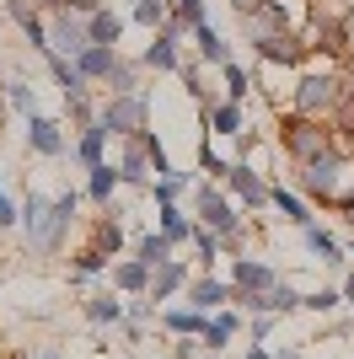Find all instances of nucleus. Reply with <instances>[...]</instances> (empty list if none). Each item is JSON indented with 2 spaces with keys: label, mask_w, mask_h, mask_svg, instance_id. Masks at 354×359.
Wrapping results in <instances>:
<instances>
[{
  "label": "nucleus",
  "mask_w": 354,
  "mask_h": 359,
  "mask_svg": "<svg viewBox=\"0 0 354 359\" xmlns=\"http://www.w3.org/2000/svg\"><path fill=\"white\" fill-rule=\"evenodd\" d=\"M86 32H91V43H107V48H118V38H124V16L118 11H91L86 16Z\"/></svg>",
  "instance_id": "nucleus-23"
},
{
  "label": "nucleus",
  "mask_w": 354,
  "mask_h": 359,
  "mask_svg": "<svg viewBox=\"0 0 354 359\" xmlns=\"http://www.w3.org/2000/svg\"><path fill=\"white\" fill-rule=\"evenodd\" d=\"M301 188H306L311 198H322V204H339L343 215L354 210V161H343V156H317V161L301 166Z\"/></svg>",
  "instance_id": "nucleus-1"
},
{
  "label": "nucleus",
  "mask_w": 354,
  "mask_h": 359,
  "mask_svg": "<svg viewBox=\"0 0 354 359\" xmlns=\"http://www.w3.org/2000/svg\"><path fill=\"white\" fill-rule=\"evenodd\" d=\"M343 97H349V86H343L333 70H317V75H301V81H295V113H301V118H333Z\"/></svg>",
  "instance_id": "nucleus-3"
},
{
  "label": "nucleus",
  "mask_w": 354,
  "mask_h": 359,
  "mask_svg": "<svg viewBox=\"0 0 354 359\" xmlns=\"http://www.w3.org/2000/svg\"><path fill=\"white\" fill-rule=\"evenodd\" d=\"M193 43H199V54H204V60L231 65V54H225V38H221L215 27H209V22H199V27H193Z\"/></svg>",
  "instance_id": "nucleus-26"
},
{
  "label": "nucleus",
  "mask_w": 354,
  "mask_h": 359,
  "mask_svg": "<svg viewBox=\"0 0 354 359\" xmlns=\"http://www.w3.org/2000/svg\"><path fill=\"white\" fill-rule=\"evenodd\" d=\"M70 11H81V16H91V11H103V0H65Z\"/></svg>",
  "instance_id": "nucleus-41"
},
{
  "label": "nucleus",
  "mask_w": 354,
  "mask_h": 359,
  "mask_svg": "<svg viewBox=\"0 0 354 359\" xmlns=\"http://www.w3.org/2000/svg\"><path fill=\"white\" fill-rule=\"evenodd\" d=\"M134 22H140V27H166V0H134Z\"/></svg>",
  "instance_id": "nucleus-35"
},
{
  "label": "nucleus",
  "mask_w": 354,
  "mask_h": 359,
  "mask_svg": "<svg viewBox=\"0 0 354 359\" xmlns=\"http://www.w3.org/2000/svg\"><path fill=\"white\" fill-rule=\"evenodd\" d=\"M209 129L215 135H242V102H215L209 107Z\"/></svg>",
  "instance_id": "nucleus-27"
},
{
  "label": "nucleus",
  "mask_w": 354,
  "mask_h": 359,
  "mask_svg": "<svg viewBox=\"0 0 354 359\" xmlns=\"http://www.w3.org/2000/svg\"><path fill=\"white\" fill-rule=\"evenodd\" d=\"M118 241H124V225H118V220H103L97 231H91V247H97V252H107V257L118 252Z\"/></svg>",
  "instance_id": "nucleus-36"
},
{
  "label": "nucleus",
  "mask_w": 354,
  "mask_h": 359,
  "mask_svg": "<svg viewBox=\"0 0 354 359\" xmlns=\"http://www.w3.org/2000/svg\"><path fill=\"white\" fill-rule=\"evenodd\" d=\"M236 327H242V316H236L231 306H225V311H215V316H209V327H204V338H199V344H204V354H225V348H231V338H236Z\"/></svg>",
  "instance_id": "nucleus-16"
},
{
  "label": "nucleus",
  "mask_w": 354,
  "mask_h": 359,
  "mask_svg": "<svg viewBox=\"0 0 354 359\" xmlns=\"http://www.w3.org/2000/svg\"><path fill=\"white\" fill-rule=\"evenodd\" d=\"M156 225H162V236L177 247V241H193V225H199V220H188L177 204H156Z\"/></svg>",
  "instance_id": "nucleus-22"
},
{
  "label": "nucleus",
  "mask_w": 354,
  "mask_h": 359,
  "mask_svg": "<svg viewBox=\"0 0 354 359\" xmlns=\"http://www.w3.org/2000/svg\"><path fill=\"white\" fill-rule=\"evenodd\" d=\"M231 285H236V295H263V290L280 285V273L268 269L263 257H236L231 263Z\"/></svg>",
  "instance_id": "nucleus-10"
},
{
  "label": "nucleus",
  "mask_w": 354,
  "mask_h": 359,
  "mask_svg": "<svg viewBox=\"0 0 354 359\" xmlns=\"http://www.w3.org/2000/svg\"><path fill=\"white\" fill-rule=\"evenodd\" d=\"M118 182H124V172H118L113 161L86 166V198H91V204H103V210H107V204H113V188H118Z\"/></svg>",
  "instance_id": "nucleus-17"
},
{
  "label": "nucleus",
  "mask_w": 354,
  "mask_h": 359,
  "mask_svg": "<svg viewBox=\"0 0 354 359\" xmlns=\"http://www.w3.org/2000/svg\"><path fill=\"white\" fill-rule=\"evenodd\" d=\"M349 225H354V210H349Z\"/></svg>",
  "instance_id": "nucleus-50"
},
{
  "label": "nucleus",
  "mask_w": 354,
  "mask_h": 359,
  "mask_svg": "<svg viewBox=\"0 0 354 359\" xmlns=\"http://www.w3.org/2000/svg\"><path fill=\"white\" fill-rule=\"evenodd\" d=\"M349 263H354V247H349Z\"/></svg>",
  "instance_id": "nucleus-48"
},
{
  "label": "nucleus",
  "mask_w": 354,
  "mask_h": 359,
  "mask_svg": "<svg viewBox=\"0 0 354 359\" xmlns=\"http://www.w3.org/2000/svg\"><path fill=\"white\" fill-rule=\"evenodd\" d=\"M162 322H166V332H172V338H204L209 311H199V306H166Z\"/></svg>",
  "instance_id": "nucleus-15"
},
{
  "label": "nucleus",
  "mask_w": 354,
  "mask_h": 359,
  "mask_svg": "<svg viewBox=\"0 0 354 359\" xmlns=\"http://www.w3.org/2000/svg\"><path fill=\"white\" fill-rule=\"evenodd\" d=\"M118 60H124V54H118V48H107V43H91L86 54H81V75H86V81H107V75L118 70Z\"/></svg>",
  "instance_id": "nucleus-20"
},
{
  "label": "nucleus",
  "mask_w": 354,
  "mask_h": 359,
  "mask_svg": "<svg viewBox=\"0 0 354 359\" xmlns=\"http://www.w3.org/2000/svg\"><path fill=\"white\" fill-rule=\"evenodd\" d=\"M103 150H107V123L91 118L86 129H81V140H75V161H81V166H97V161H107Z\"/></svg>",
  "instance_id": "nucleus-19"
},
{
  "label": "nucleus",
  "mask_w": 354,
  "mask_h": 359,
  "mask_svg": "<svg viewBox=\"0 0 354 359\" xmlns=\"http://www.w3.org/2000/svg\"><path fill=\"white\" fill-rule=\"evenodd\" d=\"M11 225H22V210L11 204V194L0 188V231H11Z\"/></svg>",
  "instance_id": "nucleus-40"
},
{
  "label": "nucleus",
  "mask_w": 354,
  "mask_h": 359,
  "mask_svg": "<svg viewBox=\"0 0 354 359\" xmlns=\"http://www.w3.org/2000/svg\"><path fill=\"white\" fill-rule=\"evenodd\" d=\"M11 102H16V107H27V118H38V97H32L27 81H11Z\"/></svg>",
  "instance_id": "nucleus-38"
},
{
  "label": "nucleus",
  "mask_w": 354,
  "mask_h": 359,
  "mask_svg": "<svg viewBox=\"0 0 354 359\" xmlns=\"http://www.w3.org/2000/svg\"><path fill=\"white\" fill-rule=\"evenodd\" d=\"M193 215H199V225H204V231H215L225 247H242V241H247L242 215L231 210V198H225L215 182H193Z\"/></svg>",
  "instance_id": "nucleus-2"
},
{
  "label": "nucleus",
  "mask_w": 354,
  "mask_h": 359,
  "mask_svg": "<svg viewBox=\"0 0 354 359\" xmlns=\"http://www.w3.org/2000/svg\"><path fill=\"white\" fill-rule=\"evenodd\" d=\"M225 241L215 236V231H204V225H193V257H199V269H215V257H221Z\"/></svg>",
  "instance_id": "nucleus-29"
},
{
  "label": "nucleus",
  "mask_w": 354,
  "mask_h": 359,
  "mask_svg": "<svg viewBox=\"0 0 354 359\" xmlns=\"http://www.w3.org/2000/svg\"><path fill=\"white\" fill-rule=\"evenodd\" d=\"M343 306H354V273L343 279Z\"/></svg>",
  "instance_id": "nucleus-44"
},
{
  "label": "nucleus",
  "mask_w": 354,
  "mask_h": 359,
  "mask_svg": "<svg viewBox=\"0 0 354 359\" xmlns=\"http://www.w3.org/2000/svg\"><path fill=\"white\" fill-rule=\"evenodd\" d=\"M268 204H274V210H280V215H284V220H290V225H301V231H306V225H311L306 204H301V198H295V194H284V188H274V198H268Z\"/></svg>",
  "instance_id": "nucleus-32"
},
{
  "label": "nucleus",
  "mask_w": 354,
  "mask_h": 359,
  "mask_svg": "<svg viewBox=\"0 0 354 359\" xmlns=\"http://www.w3.org/2000/svg\"><path fill=\"white\" fill-rule=\"evenodd\" d=\"M177 6H188V0H177Z\"/></svg>",
  "instance_id": "nucleus-51"
},
{
  "label": "nucleus",
  "mask_w": 354,
  "mask_h": 359,
  "mask_svg": "<svg viewBox=\"0 0 354 359\" xmlns=\"http://www.w3.org/2000/svg\"><path fill=\"white\" fill-rule=\"evenodd\" d=\"M204 359H221V354H204Z\"/></svg>",
  "instance_id": "nucleus-49"
},
{
  "label": "nucleus",
  "mask_w": 354,
  "mask_h": 359,
  "mask_svg": "<svg viewBox=\"0 0 354 359\" xmlns=\"http://www.w3.org/2000/svg\"><path fill=\"white\" fill-rule=\"evenodd\" d=\"M177 43H183V38L162 32V38L145 48V65H150V70H183V54H177Z\"/></svg>",
  "instance_id": "nucleus-24"
},
{
  "label": "nucleus",
  "mask_w": 354,
  "mask_h": 359,
  "mask_svg": "<svg viewBox=\"0 0 354 359\" xmlns=\"http://www.w3.org/2000/svg\"><path fill=\"white\" fill-rule=\"evenodd\" d=\"M225 188H231L247 210H263L268 198H274V188H268L263 177H258V166L252 161H231V172H225Z\"/></svg>",
  "instance_id": "nucleus-8"
},
{
  "label": "nucleus",
  "mask_w": 354,
  "mask_h": 359,
  "mask_svg": "<svg viewBox=\"0 0 354 359\" xmlns=\"http://www.w3.org/2000/svg\"><path fill=\"white\" fill-rule=\"evenodd\" d=\"M32 6H48V11H59V6H65V0H32Z\"/></svg>",
  "instance_id": "nucleus-46"
},
{
  "label": "nucleus",
  "mask_w": 354,
  "mask_h": 359,
  "mask_svg": "<svg viewBox=\"0 0 354 359\" xmlns=\"http://www.w3.org/2000/svg\"><path fill=\"white\" fill-rule=\"evenodd\" d=\"M113 290H118V295H145V290H150V263L124 257V263L113 269Z\"/></svg>",
  "instance_id": "nucleus-18"
},
{
  "label": "nucleus",
  "mask_w": 354,
  "mask_h": 359,
  "mask_svg": "<svg viewBox=\"0 0 354 359\" xmlns=\"http://www.w3.org/2000/svg\"><path fill=\"white\" fill-rule=\"evenodd\" d=\"M306 247H311V257H317L327 273H343V263H349V247H343L339 236H327L322 225H306Z\"/></svg>",
  "instance_id": "nucleus-14"
},
{
  "label": "nucleus",
  "mask_w": 354,
  "mask_h": 359,
  "mask_svg": "<svg viewBox=\"0 0 354 359\" xmlns=\"http://www.w3.org/2000/svg\"><path fill=\"white\" fill-rule=\"evenodd\" d=\"M97 118L107 123V135H113V140L145 135V123H150V97H145V91H124V97H107Z\"/></svg>",
  "instance_id": "nucleus-4"
},
{
  "label": "nucleus",
  "mask_w": 354,
  "mask_h": 359,
  "mask_svg": "<svg viewBox=\"0 0 354 359\" xmlns=\"http://www.w3.org/2000/svg\"><path fill=\"white\" fill-rule=\"evenodd\" d=\"M280 145H284V156L290 161H317V156H327L333 150V135L322 129V118H290L284 123V135H280Z\"/></svg>",
  "instance_id": "nucleus-6"
},
{
  "label": "nucleus",
  "mask_w": 354,
  "mask_h": 359,
  "mask_svg": "<svg viewBox=\"0 0 354 359\" xmlns=\"http://www.w3.org/2000/svg\"><path fill=\"white\" fill-rule=\"evenodd\" d=\"M247 91H252V75L231 60L225 65V102H247Z\"/></svg>",
  "instance_id": "nucleus-33"
},
{
  "label": "nucleus",
  "mask_w": 354,
  "mask_h": 359,
  "mask_svg": "<svg viewBox=\"0 0 354 359\" xmlns=\"http://www.w3.org/2000/svg\"><path fill=\"white\" fill-rule=\"evenodd\" d=\"M274 338V311H258L252 316V344H268Z\"/></svg>",
  "instance_id": "nucleus-39"
},
{
  "label": "nucleus",
  "mask_w": 354,
  "mask_h": 359,
  "mask_svg": "<svg viewBox=\"0 0 354 359\" xmlns=\"http://www.w3.org/2000/svg\"><path fill=\"white\" fill-rule=\"evenodd\" d=\"M231 300H236V285H231V279H215L209 269L188 279V306H199V311L215 316V311H225Z\"/></svg>",
  "instance_id": "nucleus-7"
},
{
  "label": "nucleus",
  "mask_w": 354,
  "mask_h": 359,
  "mask_svg": "<svg viewBox=\"0 0 354 359\" xmlns=\"http://www.w3.org/2000/svg\"><path fill=\"white\" fill-rule=\"evenodd\" d=\"M48 225H54V204H48L44 194H27V204H22V231H27V241L38 252H48Z\"/></svg>",
  "instance_id": "nucleus-13"
},
{
  "label": "nucleus",
  "mask_w": 354,
  "mask_h": 359,
  "mask_svg": "<svg viewBox=\"0 0 354 359\" xmlns=\"http://www.w3.org/2000/svg\"><path fill=\"white\" fill-rule=\"evenodd\" d=\"M339 306H343V290H333V285H322V290L306 295V311H317V316H333Z\"/></svg>",
  "instance_id": "nucleus-34"
},
{
  "label": "nucleus",
  "mask_w": 354,
  "mask_h": 359,
  "mask_svg": "<svg viewBox=\"0 0 354 359\" xmlns=\"http://www.w3.org/2000/svg\"><path fill=\"white\" fill-rule=\"evenodd\" d=\"M118 172H124V182H129V188H145V182H156V177H150L156 166H150V145H145V135H129V140H124Z\"/></svg>",
  "instance_id": "nucleus-11"
},
{
  "label": "nucleus",
  "mask_w": 354,
  "mask_h": 359,
  "mask_svg": "<svg viewBox=\"0 0 354 359\" xmlns=\"http://www.w3.org/2000/svg\"><path fill=\"white\" fill-rule=\"evenodd\" d=\"M242 359H274V354H268L263 344H247V348H242Z\"/></svg>",
  "instance_id": "nucleus-42"
},
{
  "label": "nucleus",
  "mask_w": 354,
  "mask_h": 359,
  "mask_svg": "<svg viewBox=\"0 0 354 359\" xmlns=\"http://www.w3.org/2000/svg\"><path fill=\"white\" fill-rule=\"evenodd\" d=\"M27 145L38 150V156H65V135H59V123L44 118V113L27 123Z\"/></svg>",
  "instance_id": "nucleus-21"
},
{
  "label": "nucleus",
  "mask_w": 354,
  "mask_h": 359,
  "mask_svg": "<svg viewBox=\"0 0 354 359\" xmlns=\"http://www.w3.org/2000/svg\"><path fill=\"white\" fill-rule=\"evenodd\" d=\"M134 257H140V263H150V269H162L166 257H172V241H166L162 231H150V236H140V252H134Z\"/></svg>",
  "instance_id": "nucleus-30"
},
{
  "label": "nucleus",
  "mask_w": 354,
  "mask_h": 359,
  "mask_svg": "<svg viewBox=\"0 0 354 359\" xmlns=\"http://www.w3.org/2000/svg\"><path fill=\"white\" fill-rule=\"evenodd\" d=\"M103 269H107V252H97V247H81V252H75L70 279H75V285H86V279H97Z\"/></svg>",
  "instance_id": "nucleus-28"
},
{
  "label": "nucleus",
  "mask_w": 354,
  "mask_h": 359,
  "mask_svg": "<svg viewBox=\"0 0 354 359\" xmlns=\"http://www.w3.org/2000/svg\"><path fill=\"white\" fill-rule=\"evenodd\" d=\"M231 6H236V16H252L258 6H263V0H231Z\"/></svg>",
  "instance_id": "nucleus-43"
},
{
  "label": "nucleus",
  "mask_w": 354,
  "mask_h": 359,
  "mask_svg": "<svg viewBox=\"0 0 354 359\" xmlns=\"http://www.w3.org/2000/svg\"><path fill=\"white\" fill-rule=\"evenodd\" d=\"M86 48H91L86 16L70 11V6H59V11L48 16V54H59V60H81Z\"/></svg>",
  "instance_id": "nucleus-5"
},
{
  "label": "nucleus",
  "mask_w": 354,
  "mask_h": 359,
  "mask_svg": "<svg viewBox=\"0 0 354 359\" xmlns=\"http://www.w3.org/2000/svg\"><path fill=\"white\" fill-rule=\"evenodd\" d=\"M188 172H166V177H156L150 182V198H156V204H177V194H183V188H188Z\"/></svg>",
  "instance_id": "nucleus-31"
},
{
  "label": "nucleus",
  "mask_w": 354,
  "mask_h": 359,
  "mask_svg": "<svg viewBox=\"0 0 354 359\" xmlns=\"http://www.w3.org/2000/svg\"><path fill=\"white\" fill-rule=\"evenodd\" d=\"M107 91H113V97H124V91H140V86H134V65H129V60H118V70L107 75Z\"/></svg>",
  "instance_id": "nucleus-37"
},
{
  "label": "nucleus",
  "mask_w": 354,
  "mask_h": 359,
  "mask_svg": "<svg viewBox=\"0 0 354 359\" xmlns=\"http://www.w3.org/2000/svg\"><path fill=\"white\" fill-rule=\"evenodd\" d=\"M86 316L97 322V327H118V322L129 316V306H124L118 295H91V300H86Z\"/></svg>",
  "instance_id": "nucleus-25"
},
{
  "label": "nucleus",
  "mask_w": 354,
  "mask_h": 359,
  "mask_svg": "<svg viewBox=\"0 0 354 359\" xmlns=\"http://www.w3.org/2000/svg\"><path fill=\"white\" fill-rule=\"evenodd\" d=\"M38 359H59V354H54V348H48V354H38Z\"/></svg>",
  "instance_id": "nucleus-47"
},
{
  "label": "nucleus",
  "mask_w": 354,
  "mask_h": 359,
  "mask_svg": "<svg viewBox=\"0 0 354 359\" xmlns=\"http://www.w3.org/2000/svg\"><path fill=\"white\" fill-rule=\"evenodd\" d=\"M252 48H258V60H268V65H301V60H306L301 32H258Z\"/></svg>",
  "instance_id": "nucleus-9"
},
{
  "label": "nucleus",
  "mask_w": 354,
  "mask_h": 359,
  "mask_svg": "<svg viewBox=\"0 0 354 359\" xmlns=\"http://www.w3.org/2000/svg\"><path fill=\"white\" fill-rule=\"evenodd\" d=\"M274 359H306V354H295V348H280V354H274Z\"/></svg>",
  "instance_id": "nucleus-45"
},
{
  "label": "nucleus",
  "mask_w": 354,
  "mask_h": 359,
  "mask_svg": "<svg viewBox=\"0 0 354 359\" xmlns=\"http://www.w3.org/2000/svg\"><path fill=\"white\" fill-rule=\"evenodd\" d=\"M188 279H193V273H188V257H166L162 269H150V290H145V295L162 306V300H172L177 290H188Z\"/></svg>",
  "instance_id": "nucleus-12"
}]
</instances>
